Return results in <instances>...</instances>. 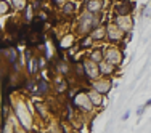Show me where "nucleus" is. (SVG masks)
I'll return each mask as SVG.
<instances>
[{"mask_svg":"<svg viewBox=\"0 0 151 133\" xmlns=\"http://www.w3.org/2000/svg\"><path fill=\"white\" fill-rule=\"evenodd\" d=\"M13 5V10L16 11H24L27 8V0H10Z\"/></svg>","mask_w":151,"mask_h":133,"instance_id":"a211bd4d","label":"nucleus"},{"mask_svg":"<svg viewBox=\"0 0 151 133\" xmlns=\"http://www.w3.org/2000/svg\"><path fill=\"white\" fill-rule=\"evenodd\" d=\"M113 10L114 15H130L135 10V3H132V0H116Z\"/></svg>","mask_w":151,"mask_h":133,"instance_id":"0eeeda50","label":"nucleus"},{"mask_svg":"<svg viewBox=\"0 0 151 133\" xmlns=\"http://www.w3.org/2000/svg\"><path fill=\"white\" fill-rule=\"evenodd\" d=\"M52 2H53V3H56V5H60V3L63 5V3L66 2V0H52Z\"/></svg>","mask_w":151,"mask_h":133,"instance_id":"393cba45","label":"nucleus"},{"mask_svg":"<svg viewBox=\"0 0 151 133\" xmlns=\"http://www.w3.org/2000/svg\"><path fill=\"white\" fill-rule=\"evenodd\" d=\"M90 35H92V39L95 42L105 40V39H106V24H100L98 27H95V29L90 32Z\"/></svg>","mask_w":151,"mask_h":133,"instance_id":"ddd939ff","label":"nucleus"},{"mask_svg":"<svg viewBox=\"0 0 151 133\" xmlns=\"http://www.w3.org/2000/svg\"><path fill=\"white\" fill-rule=\"evenodd\" d=\"M13 5L12 2H6V0H0V13H2V16L8 15L10 11H12Z\"/></svg>","mask_w":151,"mask_h":133,"instance_id":"6ab92c4d","label":"nucleus"},{"mask_svg":"<svg viewBox=\"0 0 151 133\" xmlns=\"http://www.w3.org/2000/svg\"><path fill=\"white\" fill-rule=\"evenodd\" d=\"M76 11H77V2L76 0H66L61 5V13L66 16H73Z\"/></svg>","mask_w":151,"mask_h":133,"instance_id":"9b49d317","label":"nucleus"},{"mask_svg":"<svg viewBox=\"0 0 151 133\" xmlns=\"http://www.w3.org/2000/svg\"><path fill=\"white\" fill-rule=\"evenodd\" d=\"M37 61H39V67H45V61H44V58H37Z\"/></svg>","mask_w":151,"mask_h":133,"instance_id":"5701e85b","label":"nucleus"},{"mask_svg":"<svg viewBox=\"0 0 151 133\" xmlns=\"http://www.w3.org/2000/svg\"><path fill=\"white\" fill-rule=\"evenodd\" d=\"M103 51H105V59L106 61L116 64V66H119V64L122 63L124 55H122V51H121L119 48H116V46H105V48H103Z\"/></svg>","mask_w":151,"mask_h":133,"instance_id":"423d86ee","label":"nucleus"},{"mask_svg":"<svg viewBox=\"0 0 151 133\" xmlns=\"http://www.w3.org/2000/svg\"><path fill=\"white\" fill-rule=\"evenodd\" d=\"M35 2H42V0H35Z\"/></svg>","mask_w":151,"mask_h":133,"instance_id":"bb28decb","label":"nucleus"},{"mask_svg":"<svg viewBox=\"0 0 151 133\" xmlns=\"http://www.w3.org/2000/svg\"><path fill=\"white\" fill-rule=\"evenodd\" d=\"M93 39H92V35L88 34V35H82V40H81V48H90V46L93 45Z\"/></svg>","mask_w":151,"mask_h":133,"instance_id":"412c9836","label":"nucleus"},{"mask_svg":"<svg viewBox=\"0 0 151 133\" xmlns=\"http://www.w3.org/2000/svg\"><path fill=\"white\" fill-rule=\"evenodd\" d=\"M3 55L8 58L10 63H16V59H18V51H16L15 46H10V48H6L5 51H3Z\"/></svg>","mask_w":151,"mask_h":133,"instance_id":"f3484780","label":"nucleus"},{"mask_svg":"<svg viewBox=\"0 0 151 133\" xmlns=\"http://www.w3.org/2000/svg\"><path fill=\"white\" fill-rule=\"evenodd\" d=\"M88 96H90V99H92V103H93V106H95V107L101 106V104L105 103V98H103V93L96 92L95 88H92L90 92H88Z\"/></svg>","mask_w":151,"mask_h":133,"instance_id":"4468645a","label":"nucleus"},{"mask_svg":"<svg viewBox=\"0 0 151 133\" xmlns=\"http://www.w3.org/2000/svg\"><path fill=\"white\" fill-rule=\"evenodd\" d=\"M74 104L79 107L81 111H84V112H90V111L93 109V103H92V99H90V96H88V93H85V92H77L74 95Z\"/></svg>","mask_w":151,"mask_h":133,"instance_id":"7ed1b4c3","label":"nucleus"},{"mask_svg":"<svg viewBox=\"0 0 151 133\" xmlns=\"http://www.w3.org/2000/svg\"><path fill=\"white\" fill-rule=\"evenodd\" d=\"M84 63V67H85V75H87L88 79H98L101 77V71H100V63H96V61H93L90 56H88L87 59L82 61Z\"/></svg>","mask_w":151,"mask_h":133,"instance_id":"20e7f679","label":"nucleus"},{"mask_svg":"<svg viewBox=\"0 0 151 133\" xmlns=\"http://www.w3.org/2000/svg\"><path fill=\"white\" fill-rule=\"evenodd\" d=\"M100 71H101V75H105V77H109V75H113L116 72V64L109 63V61L103 59L101 63H100Z\"/></svg>","mask_w":151,"mask_h":133,"instance_id":"f8f14e48","label":"nucleus"},{"mask_svg":"<svg viewBox=\"0 0 151 133\" xmlns=\"http://www.w3.org/2000/svg\"><path fill=\"white\" fill-rule=\"evenodd\" d=\"M32 109H34V106L24 103L23 99H19L13 106V112L16 116V120L21 124V127L24 130H31L32 127Z\"/></svg>","mask_w":151,"mask_h":133,"instance_id":"f03ea898","label":"nucleus"},{"mask_svg":"<svg viewBox=\"0 0 151 133\" xmlns=\"http://www.w3.org/2000/svg\"><path fill=\"white\" fill-rule=\"evenodd\" d=\"M114 23H116L125 34H127V32H132V29H134V19H132L130 15H114Z\"/></svg>","mask_w":151,"mask_h":133,"instance_id":"6e6552de","label":"nucleus"},{"mask_svg":"<svg viewBox=\"0 0 151 133\" xmlns=\"http://www.w3.org/2000/svg\"><path fill=\"white\" fill-rule=\"evenodd\" d=\"M100 24H101V13H90L85 10V13H82L81 18L77 19L76 31L79 35H88Z\"/></svg>","mask_w":151,"mask_h":133,"instance_id":"f257e3e1","label":"nucleus"},{"mask_svg":"<svg viewBox=\"0 0 151 133\" xmlns=\"http://www.w3.org/2000/svg\"><path fill=\"white\" fill-rule=\"evenodd\" d=\"M124 34H125V32L122 31L121 27L114 23V21H113V23H109V24H106V39L109 42H113V44L121 42L122 37H124Z\"/></svg>","mask_w":151,"mask_h":133,"instance_id":"39448f33","label":"nucleus"},{"mask_svg":"<svg viewBox=\"0 0 151 133\" xmlns=\"http://www.w3.org/2000/svg\"><path fill=\"white\" fill-rule=\"evenodd\" d=\"M56 69H58V71H60V74H63V75L69 74V66H68V64L64 63V61H63V63H60L58 66H56Z\"/></svg>","mask_w":151,"mask_h":133,"instance_id":"4be33fe9","label":"nucleus"},{"mask_svg":"<svg viewBox=\"0 0 151 133\" xmlns=\"http://www.w3.org/2000/svg\"><path fill=\"white\" fill-rule=\"evenodd\" d=\"M129 116H130V112H129V111H127V112H125L124 116H122V119H124V120H127V119H129Z\"/></svg>","mask_w":151,"mask_h":133,"instance_id":"a878e982","label":"nucleus"},{"mask_svg":"<svg viewBox=\"0 0 151 133\" xmlns=\"http://www.w3.org/2000/svg\"><path fill=\"white\" fill-rule=\"evenodd\" d=\"M92 88H95L96 92L106 95V93H109V90H111V80L108 77H105V75H103V77H98V79L93 80Z\"/></svg>","mask_w":151,"mask_h":133,"instance_id":"1a4fd4ad","label":"nucleus"},{"mask_svg":"<svg viewBox=\"0 0 151 133\" xmlns=\"http://www.w3.org/2000/svg\"><path fill=\"white\" fill-rule=\"evenodd\" d=\"M84 6L90 13H101L105 8V0H88Z\"/></svg>","mask_w":151,"mask_h":133,"instance_id":"9d476101","label":"nucleus"},{"mask_svg":"<svg viewBox=\"0 0 151 133\" xmlns=\"http://www.w3.org/2000/svg\"><path fill=\"white\" fill-rule=\"evenodd\" d=\"M90 58L93 61H96V63H101L105 59V51H103L101 46H95V48L90 50Z\"/></svg>","mask_w":151,"mask_h":133,"instance_id":"2eb2a0df","label":"nucleus"},{"mask_svg":"<svg viewBox=\"0 0 151 133\" xmlns=\"http://www.w3.org/2000/svg\"><path fill=\"white\" fill-rule=\"evenodd\" d=\"M145 107H146V106H140L138 109H137V116H142V114H143V111H145Z\"/></svg>","mask_w":151,"mask_h":133,"instance_id":"b1692460","label":"nucleus"},{"mask_svg":"<svg viewBox=\"0 0 151 133\" xmlns=\"http://www.w3.org/2000/svg\"><path fill=\"white\" fill-rule=\"evenodd\" d=\"M34 109L37 111V114H39V117H40V119H47V117H48V107H47L44 103L35 101L34 103Z\"/></svg>","mask_w":151,"mask_h":133,"instance_id":"dca6fc26","label":"nucleus"},{"mask_svg":"<svg viewBox=\"0 0 151 133\" xmlns=\"http://www.w3.org/2000/svg\"><path fill=\"white\" fill-rule=\"evenodd\" d=\"M37 85H39V95H47L50 92V84L47 80H44V79H40L37 82Z\"/></svg>","mask_w":151,"mask_h":133,"instance_id":"aec40b11","label":"nucleus"}]
</instances>
